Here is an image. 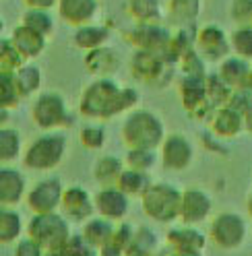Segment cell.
<instances>
[{"mask_svg":"<svg viewBox=\"0 0 252 256\" xmlns=\"http://www.w3.org/2000/svg\"><path fill=\"white\" fill-rule=\"evenodd\" d=\"M196 52L207 60H224L232 52L230 36L217 25H202L196 31Z\"/></svg>","mask_w":252,"mask_h":256,"instance_id":"cell-11","label":"cell"},{"mask_svg":"<svg viewBox=\"0 0 252 256\" xmlns=\"http://www.w3.org/2000/svg\"><path fill=\"white\" fill-rule=\"evenodd\" d=\"M128 42L136 50L166 54L172 44V31L162 23H134V27L128 31Z\"/></svg>","mask_w":252,"mask_h":256,"instance_id":"cell-8","label":"cell"},{"mask_svg":"<svg viewBox=\"0 0 252 256\" xmlns=\"http://www.w3.org/2000/svg\"><path fill=\"white\" fill-rule=\"evenodd\" d=\"M164 138V124L149 110H132L122 124V140L128 149H157Z\"/></svg>","mask_w":252,"mask_h":256,"instance_id":"cell-2","label":"cell"},{"mask_svg":"<svg viewBox=\"0 0 252 256\" xmlns=\"http://www.w3.org/2000/svg\"><path fill=\"white\" fill-rule=\"evenodd\" d=\"M170 66L172 64L160 52L151 50H134L130 58V70L143 83H151L155 87H164L170 81Z\"/></svg>","mask_w":252,"mask_h":256,"instance_id":"cell-7","label":"cell"},{"mask_svg":"<svg viewBox=\"0 0 252 256\" xmlns=\"http://www.w3.org/2000/svg\"><path fill=\"white\" fill-rule=\"evenodd\" d=\"M230 17L240 25H252V0H232Z\"/></svg>","mask_w":252,"mask_h":256,"instance_id":"cell-42","label":"cell"},{"mask_svg":"<svg viewBox=\"0 0 252 256\" xmlns=\"http://www.w3.org/2000/svg\"><path fill=\"white\" fill-rule=\"evenodd\" d=\"M200 8H202L200 0H170L166 17L178 27L194 25L200 14Z\"/></svg>","mask_w":252,"mask_h":256,"instance_id":"cell-26","label":"cell"},{"mask_svg":"<svg viewBox=\"0 0 252 256\" xmlns=\"http://www.w3.org/2000/svg\"><path fill=\"white\" fill-rule=\"evenodd\" d=\"M93 202H96V211L100 217L110 221H120L128 211V194H124L118 186H104L93 196Z\"/></svg>","mask_w":252,"mask_h":256,"instance_id":"cell-14","label":"cell"},{"mask_svg":"<svg viewBox=\"0 0 252 256\" xmlns=\"http://www.w3.org/2000/svg\"><path fill=\"white\" fill-rule=\"evenodd\" d=\"M23 232V221L21 215L10 209H4L0 213V242L2 244H12Z\"/></svg>","mask_w":252,"mask_h":256,"instance_id":"cell-36","label":"cell"},{"mask_svg":"<svg viewBox=\"0 0 252 256\" xmlns=\"http://www.w3.org/2000/svg\"><path fill=\"white\" fill-rule=\"evenodd\" d=\"M207 100L215 106V108H222V106H228L232 93H234V87H230L222 74H207Z\"/></svg>","mask_w":252,"mask_h":256,"instance_id":"cell-34","label":"cell"},{"mask_svg":"<svg viewBox=\"0 0 252 256\" xmlns=\"http://www.w3.org/2000/svg\"><path fill=\"white\" fill-rule=\"evenodd\" d=\"M124 256H128V254H124Z\"/></svg>","mask_w":252,"mask_h":256,"instance_id":"cell-50","label":"cell"},{"mask_svg":"<svg viewBox=\"0 0 252 256\" xmlns=\"http://www.w3.org/2000/svg\"><path fill=\"white\" fill-rule=\"evenodd\" d=\"M232 52L252 62V25H240L230 34Z\"/></svg>","mask_w":252,"mask_h":256,"instance_id":"cell-35","label":"cell"},{"mask_svg":"<svg viewBox=\"0 0 252 256\" xmlns=\"http://www.w3.org/2000/svg\"><path fill=\"white\" fill-rule=\"evenodd\" d=\"M62 211L70 221H85L91 219L93 211H96V202L91 200L89 192L81 186H70L64 188V196H62Z\"/></svg>","mask_w":252,"mask_h":256,"instance_id":"cell-16","label":"cell"},{"mask_svg":"<svg viewBox=\"0 0 252 256\" xmlns=\"http://www.w3.org/2000/svg\"><path fill=\"white\" fill-rule=\"evenodd\" d=\"M192 145L182 134H168L162 142V164L166 170L180 172L192 162Z\"/></svg>","mask_w":252,"mask_h":256,"instance_id":"cell-13","label":"cell"},{"mask_svg":"<svg viewBox=\"0 0 252 256\" xmlns=\"http://www.w3.org/2000/svg\"><path fill=\"white\" fill-rule=\"evenodd\" d=\"M83 62H85V68L91 74L110 76L120 66V54H118V50H114V48H110L106 44L102 48H96V50H89Z\"/></svg>","mask_w":252,"mask_h":256,"instance_id":"cell-18","label":"cell"},{"mask_svg":"<svg viewBox=\"0 0 252 256\" xmlns=\"http://www.w3.org/2000/svg\"><path fill=\"white\" fill-rule=\"evenodd\" d=\"M157 248V236L149 228H134V236L126 250L128 256H151Z\"/></svg>","mask_w":252,"mask_h":256,"instance_id":"cell-32","label":"cell"},{"mask_svg":"<svg viewBox=\"0 0 252 256\" xmlns=\"http://www.w3.org/2000/svg\"><path fill=\"white\" fill-rule=\"evenodd\" d=\"M12 78L17 83V89L21 93V98H31L36 95L42 87V68L34 62H25L21 68L12 72Z\"/></svg>","mask_w":252,"mask_h":256,"instance_id":"cell-28","label":"cell"},{"mask_svg":"<svg viewBox=\"0 0 252 256\" xmlns=\"http://www.w3.org/2000/svg\"><path fill=\"white\" fill-rule=\"evenodd\" d=\"M155 162H157L155 149H128V153L124 157V166L138 172H149L155 166Z\"/></svg>","mask_w":252,"mask_h":256,"instance_id":"cell-38","label":"cell"},{"mask_svg":"<svg viewBox=\"0 0 252 256\" xmlns=\"http://www.w3.org/2000/svg\"><path fill=\"white\" fill-rule=\"evenodd\" d=\"M116 186L128 196H143L145 192L149 190L151 186V180L147 172H138V170H132V168H124L120 178L116 182Z\"/></svg>","mask_w":252,"mask_h":256,"instance_id":"cell-30","label":"cell"},{"mask_svg":"<svg viewBox=\"0 0 252 256\" xmlns=\"http://www.w3.org/2000/svg\"><path fill=\"white\" fill-rule=\"evenodd\" d=\"M58 17L70 27L93 23L100 10V0H58Z\"/></svg>","mask_w":252,"mask_h":256,"instance_id":"cell-15","label":"cell"},{"mask_svg":"<svg viewBox=\"0 0 252 256\" xmlns=\"http://www.w3.org/2000/svg\"><path fill=\"white\" fill-rule=\"evenodd\" d=\"M62 196H64V186L56 176H52L38 182L27 192V206L34 213H56L62 204Z\"/></svg>","mask_w":252,"mask_h":256,"instance_id":"cell-10","label":"cell"},{"mask_svg":"<svg viewBox=\"0 0 252 256\" xmlns=\"http://www.w3.org/2000/svg\"><path fill=\"white\" fill-rule=\"evenodd\" d=\"M180 68H182L184 76H207V70H204V58L196 52V48H192L190 52H186L180 58Z\"/></svg>","mask_w":252,"mask_h":256,"instance_id":"cell-40","label":"cell"},{"mask_svg":"<svg viewBox=\"0 0 252 256\" xmlns=\"http://www.w3.org/2000/svg\"><path fill=\"white\" fill-rule=\"evenodd\" d=\"M124 168L126 166L122 159H118L114 155H104L96 162V166H93V178L102 186H116Z\"/></svg>","mask_w":252,"mask_h":256,"instance_id":"cell-29","label":"cell"},{"mask_svg":"<svg viewBox=\"0 0 252 256\" xmlns=\"http://www.w3.org/2000/svg\"><path fill=\"white\" fill-rule=\"evenodd\" d=\"M116 232V226L110 219L106 217H100V219H87V223L83 226V232L81 236L85 238V242L93 248H102L106 246L110 240H112Z\"/></svg>","mask_w":252,"mask_h":256,"instance_id":"cell-27","label":"cell"},{"mask_svg":"<svg viewBox=\"0 0 252 256\" xmlns=\"http://www.w3.org/2000/svg\"><path fill=\"white\" fill-rule=\"evenodd\" d=\"M168 244L172 246V250H178V252H196L200 254V250L207 244L204 236L190 228V226H184V228H176V230H170L168 232Z\"/></svg>","mask_w":252,"mask_h":256,"instance_id":"cell-21","label":"cell"},{"mask_svg":"<svg viewBox=\"0 0 252 256\" xmlns=\"http://www.w3.org/2000/svg\"><path fill=\"white\" fill-rule=\"evenodd\" d=\"M78 140H81V145L89 151H98L106 145V128L100 126V124H89L85 128H81V132H78Z\"/></svg>","mask_w":252,"mask_h":256,"instance_id":"cell-39","label":"cell"},{"mask_svg":"<svg viewBox=\"0 0 252 256\" xmlns=\"http://www.w3.org/2000/svg\"><path fill=\"white\" fill-rule=\"evenodd\" d=\"M25 196V176L14 170L4 166L0 170V202L4 206L17 204Z\"/></svg>","mask_w":252,"mask_h":256,"instance_id":"cell-20","label":"cell"},{"mask_svg":"<svg viewBox=\"0 0 252 256\" xmlns=\"http://www.w3.org/2000/svg\"><path fill=\"white\" fill-rule=\"evenodd\" d=\"M10 42L17 46V50L27 58V60H34L38 56L44 54L46 50V44H48V38L42 36L40 31L27 27L25 23H19L10 31Z\"/></svg>","mask_w":252,"mask_h":256,"instance_id":"cell-17","label":"cell"},{"mask_svg":"<svg viewBox=\"0 0 252 256\" xmlns=\"http://www.w3.org/2000/svg\"><path fill=\"white\" fill-rule=\"evenodd\" d=\"M244 122H246V118L240 114V112H236L234 108H230V106L217 108L213 112L211 120H209L213 134L222 136V138H230V136L240 134V130L244 128Z\"/></svg>","mask_w":252,"mask_h":256,"instance_id":"cell-19","label":"cell"},{"mask_svg":"<svg viewBox=\"0 0 252 256\" xmlns=\"http://www.w3.org/2000/svg\"><path fill=\"white\" fill-rule=\"evenodd\" d=\"M25 62L27 58L17 50V46L10 42V38H4L2 44H0V68H2V74H12Z\"/></svg>","mask_w":252,"mask_h":256,"instance_id":"cell-33","label":"cell"},{"mask_svg":"<svg viewBox=\"0 0 252 256\" xmlns=\"http://www.w3.org/2000/svg\"><path fill=\"white\" fill-rule=\"evenodd\" d=\"M211 238L219 248L234 250L244 242L246 223L240 215H236V213H222V215H217L211 223Z\"/></svg>","mask_w":252,"mask_h":256,"instance_id":"cell-9","label":"cell"},{"mask_svg":"<svg viewBox=\"0 0 252 256\" xmlns=\"http://www.w3.org/2000/svg\"><path fill=\"white\" fill-rule=\"evenodd\" d=\"M207 76H184L178 85V95L182 106L192 112L196 106H200L207 100Z\"/></svg>","mask_w":252,"mask_h":256,"instance_id":"cell-23","label":"cell"},{"mask_svg":"<svg viewBox=\"0 0 252 256\" xmlns=\"http://www.w3.org/2000/svg\"><path fill=\"white\" fill-rule=\"evenodd\" d=\"M180 198L182 192L172 184H151L149 190L140 196L143 211L147 217L155 221H176L180 213Z\"/></svg>","mask_w":252,"mask_h":256,"instance_id":"cell-4","label":"cell"},{"mask_svg":"<svg viewBox=\"0 0 252 256\" xmlns=\"http://www.w3.org/2000/svg\"><path fill=\"white\" fill-rule=\"evenodd\" d=\"M21 151V134L14 128H2L0 130V162L8 164Z\"/></svg>","mask_w":252,"mask_h":256,"instance_id":"cell-37","label":"cell"},{"mask_svg":"<svg viewBox=\"0 0 252 256\" xmlns=\"http://www.w3.org/2000/svg\"><path fill=\"white\" fill-rule=\"evenodd\" d=\"M126 12L134 23H162L166 19L162 0H126Z\"/></svg>","mask_w":252,"mask_h":256,"instance_id":"cell-22","label":"cell"},{"mask_svg":"<svg viewBox=\"0 0 252 256\" xmlns=\"http://www.w3.org/2000/svg\"><path fill=\"white\" fill-rule=\"evenodd\" d=\"M140 95L132 87H124L110 76L93 81L78 100V110L89 120H110L138 104Z\"/></svg>","mask_w":252,"mask_h":256,"instance_id":"cell-1","label":"cell"},{"mask_svg":"<svg viewBox=\"0 0 252 256\" xmlns=\"http://www.w3.org/2000/svg\"><path fill=\"white\" fill-rule=\"evenodd\" d=\"M228 106L234 108L236 112H240L244 118H248V116L252 114V98H250V91H246V89H234Z\"/></svg>","mask_w":252,"mask_h":256,"instance_id":"cell-43","label":"cell"},{"mask_svg":"<svg viewBox=\"0 0 252 256\" xmlns=\"http://www.w3.org/2000/svg\"><path fill=\"white\" fill-rule=\"evenodd\" d=\"M27 234L46 252L62 250L70 240L68 223L64 221V217H60L56 213H36L27 226Z\"/></svg>","mask_w":252,"mask_h":256,"instance_id":"cell-3","label":"cell"},{"mask_svg":"<svg viewBox=\"0 0 252 256\" xmlns=\"http://www.w3.org/2000/svg\"><path fill=\"white\" fill-rule=\"evenodd\" d=\"M252 68L250 60H244L240 56H228L222 60V66H219V74H222V78L234 89H242L246 78H248V72Z\"/></svg>","mask_w":252,"mask_h":256,"instance_id":"cell-25","label":"cell"},{"mask_svg":"<svg viewBox=\"0 0 252 256\" xmlns=\"http://www.w3.org/2000/svg\"><path fill=\"white\" fill-rule=\"evenodd\" d=\"M21 93L17 89V83H14L12 74H2V89H0V102H2V108L10 110L21 102Z\"/></svg>","mask_w":252,"mask_h":256,"instance_id":"cell-41","label":"cell"},{"mask_svg":"<svg viewBox=\"0 0 252 256\" xmlns=\"http://www.w3.org/2000/svg\"><path fill=\"white\" fill-rule=\"evenodd\" d=\"M62 252H64V256H96L93 254V246L85 242L83 236H70L66 246L62 248Z\"/></svg>","mask_w":252,"mask_h":256,"instance_id":"cell-44","label":"cell"},{"mask_svg":"<svg viewBox=\"0 0 252 256\" xmlns=\"http://www.w3.org/2000/svg\"><path fill=\"white\" fill-rule=\"evenodd\" d=\"M66 153V138L62 134H42L40 138H36L31 145L27 147L25 155H23V164L29 170L36 172H48L54 170L62 157Z\"/></svg>","mask_w":252,"mask_h":256,"instance_id":"cell-5","label":"cell"},{"mask_svg":"<svg viewBox=\"0 0 252 256\" xmlns=\"http://www.w3.org/2000/svg\"><path fill=\"white\" fill-rule=\"evenodd\" d=\"M211 213V198L198 188H188L182 192L180 198V213L178 219L184 226H194L209 217Z\"/></svg>","mask_w":252,"mask_h":256,"instance_id":"cell-12","label":"cell"},{"mask_svg":"<svg viewBox=\"0 0 252 256\" xmlns=\"http://www.w3.org/2000/svg\"><path fill=\"white\" fill-rule=\"evenodd\" d=\"M248 213H250V217H252V194L248 196Z\"/></svg>","mask_w":252,"mask_h":256,"instance_id":"cell-49","label":"cell"},{"mask_svg":"<svg viewBox=\"0 0 252 256\" xmlns=\"http://www.w3.org/2000/svg\"><path fill=\"white\" fill-rule=\"evenodd\" d=\"M74 46L81 50H96L108 44L110 40V27L108 25H96V23H87L81 27H74Z\"/></svg>","mask_w":252,"mask_h":256,"instance_id":"cell-24","label":"cell"},{"mask_svg":"<svg viewBox=\"0 0 252 256\" xmlns=\"http://www.w3.org/2000/svg\"><path fill=\"white\" fill-rule=\"evenodd\" d=\"M21 23H25L27 27L40 31L42 36L50 38L54 31H56V21H54V14L46 8H27L21 17Z\"/></svg>","mask_w":252,"mask_h":256,"instance_id":"cell-31","label":"cell"},{"mask_svg":"<svg viewBox=\"0 0 252 256\" xmlns=\"http://www.w3.org/2000/svg\"><path fill=\"white\" fill-rule=\"evenodd\" d=\"M44 254H46V250L31 238L21 240L17 248H14V256H44Z\"/></svg>","mask_w":252,"mask_h":256,"instance_id":"cell-45","label":"cell"},{"mask_svg":"<svg viewBox=\"0 0 252 256\" xmlns=\"http://www.w3.org/2000/svg\"><path fill=\"white\" fill-rule=\"evenodd\" d=\"M44 256H64V252L62 250H52V252H46Z\"/></svg>","mask_w":252,"mask_h":256,"instance_id":"cell-48","label":"cell"},{"mask_svg":"<svg viewBox=\"0 0 252 256\" xmlns=\"http://www.w3.org/2000/svg\"><path fill=\"white\" fill-rule=\"evenodd\" d=\"M168 256H200V254H196V252H178V250H174V252L168 254Z\"/></svg>","mask_w":252,"mask_h":256,"instance_id":"cell-47","label":"cell"},{"mask_svg":"<svg viewBox=\"0 0 252 256\" xmlns=\"http://www.w3.org/2000/svg\"><path fill=\"white\" fill-rule=\"evenodd\" d=\"M31 118L42 130H54V128L70 124L66 102L56 91H46L38 95L31 106Z\"/></svg>","mask_w":252,"mask_h":256,"instance_id":"cell-6","label":"cell"},{"mask_svg":"<svg viewBox=\"0 0 252 256\" xmlns=\"http://www.w3.org/2000/svg\"><path fill=\"white\" fill-rule=\"evenodd\" d=\"M27 8H46L52 10L54 6H58V0H23Z\"/></svg>","mask_w":252,"mask_h":256,"instance_id":"cell-46","label":"cell"}]
</instances>
